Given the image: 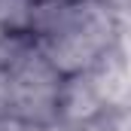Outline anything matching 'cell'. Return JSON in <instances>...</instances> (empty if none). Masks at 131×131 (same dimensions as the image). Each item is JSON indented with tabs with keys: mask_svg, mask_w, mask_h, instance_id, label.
I'll use <instances>...</instances> for the list:
<instances>
[{
	"mask_svg": "<svg viewBox=\"0 0 131 131\" xmlns=\"http://www.w3.org/2000/svg\"><path fill=\"white\" fill-rule=\"evenodd\" d=\"M0 34H3V25H0Z\"/></svg>",
	"mask_w": 131,
	"mask_h": 131,
	"instance_id": "ba28073f",
	"label": "cell"
},
{
	"mask_svg": "<svg viewBox=\"0 0 131 131\" xmlns=\"http://www.w3.org/2000/svg\"><path fill=\"white\" fill-rule=\"evenodd\" d=\"M31 3H37V0H31Z\"/></svg>",
	"mask_w": 131,
	"mask_h": 131,
	"instance_id": "9c48e42d",
	"label": "cell"
},
{
	"mask_svg": "<svg viewBox=\"0 0 131 131\" xmlns=\"http://www.w3.org/2000/svg\"><path fill=\"white\" fill-rule=\"evenodd\" d=\"M9 82V116H18L40 128H55L58 119V89H61V73L49 64L37 43L6 70Z\"/></svg>",
	"mask_w": 131,
	"mask_h": 131,
	"instance_id": "7a4b0ae2",
	"label": "cell"
},
{
	"mask_svg": "<svg viewBox=\"0 0 131 131\" xmlns=\"http://www.w3.org/2000/svg\"><path fill=\"white\" fill-rule=\"evenodd\" d=\"M0 131H55V128H40V125H31L18 116H9V113H0Z\"/></svg>",
	"mask_w": 131,
	"mask_h": 131,
	"instance_id": "8992f818",
	"label": "cell"
},
{
	"mask_svg": "<svg viewBox=\"0 0 131 131\" xmlns=\"http://www.w3.org/2000/svg\"><path fill=\"white\" fill-rule=\"evenodd\" d=\"M92 82L98 89L104 107H131V73H128V37H122L113 49L101 55L92 70Z\"/></svg>",
	"mask_w": 131,
	"mask_h": 131,
	"instance_id": "277c9868",
	"label": "cell"
},
{
	"mask_svg": "<svg viewBox=\"0 0 131 131\" xmlns=\"http://www.w3.org/2000/svg\"><path fill=\"white\" fill-rule=\"evenodd\" d=\"M76 131H131V110L128 107H104L92 122Z\"/></svg>",
	"mask_w": 131,
	"mask_h": 131,
	"instance_id": "5b68a950",
	"label": "cell"
},
{
	"mask_svg": "<svg viewBox=\"0 0 131 131\" xmlns=\"http://www.w3.org/2000/svg\"><path fill=\"white\" fill-rule=\"evenodd\" d=\"M28 34L61 76H73L92 70L107 49L128 37V15L95 0H37L28 12Z\"/></svg>",
	"mask_w": 131,
	"mask_h": 131,
	"instance_id": "6da1fadb",
	"label": "cell"
},
{
	"mask_svg": "<svg viewBox=\"0 0 131 131\" xmlns=\"http://www.w3.org/2000/svg\"><path fill=\"white\" fill-rule=\"evenodd\" d=\"M104 110L98 89L92 82V73H73V76H61V89H58V119H55V131H76L85 122H92Z\"/></svg>",
	"mask_w": 131,
	"mask_h": 131,
	"instance_id": "3957f363",
	"label": "cell"
},
{
	"mask_svg": "<svg viewBox=\"0 0 131 131\" xmlns=\"http://www.w3.org/2000/svg\"><path fill=\"white\" fill-rule=\"evenodd\" d=\"M101 6H107V9H113L116 15H128V0H95Z\"/></svg>",
	"mask_w": 131,
	"mask_h": 131,
	"instance_id": "52a82bcc",
	"label": "cell"
}]
</instances>
